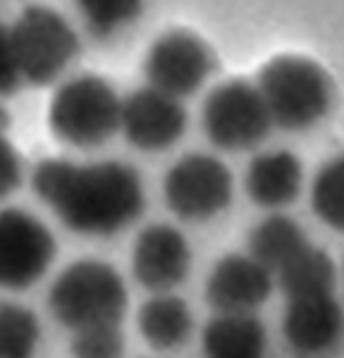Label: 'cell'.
I'll return each instance as SVG.
<instances>
[{"label":"cell","instance_id":"25","mask_svg":"<svg viewBox=\"0 0 344 358\" xmlns=\"http://www.w3.org/2000/svg\"><path fill=\"white\" fill-rule=\"evenodd\" d=\"M8 122H10L8 110H5V108L0 106V131H8Z\"/></svg>","mask_w":344,"mask_h":358},{"label":"cell","instance_id":"12","mask_svg":"<svg viewBox=\"0 0 344 358\" xmlns=\"http://www.w3.org/2000/svg\"><path fill=\"white\" fill-rule=\"evenodd\" d=\"M344 334V310L332 294L287 299L282 337L296 358H323L337 349Z\"/></svg>","mask_w":344,"mask_h":358},{"label":"cell","instance_id":"10","mask_svg":"<svg viewBox=\"0 0 344 358\" xmlns=\"http://www.w3.org/2000/svg\"><path fill=\"white\" fill-rule=\"evenodd\" d=\"M120 131L136 151H168L185 136L187 110L180 98L146 84L143 89H136L134 94L122 98Z\"/></svg>","mask_w":344,"mask_h":358},{"label":"cell","instance_id":"15","mask_svg":"<svg viewBox=\"0 0 344 358\" xmlns=\"http://www.w3.org/2000/svg\"><path fill=\"white\" fill-rule=\"evenodd\" d=\"M268 344L256 313H215L201 332L203 358H268Z\"/></svg>","mask_w":344,"mask_h":358},{"label":"cell","instance_id":"11","mask_svg":"<svg viewBox=\"0 0 344 358\" xmlns=\"http://www.w3.org/2000/svg\"><path fill=\"white\" fill-rule=\"evenodd\" d=\"M192 246L182 229L168 222L143 227L131 246V275L151 294L175 292L192 270Z\"/></svg>","mask_w":344,"mask_h":358},{"label":"cell","instance_id":"14","mask_svg":"<svg viewBox=\"0 0 344 358\" xmlns=\"http://www.w3.org/2000/svg\"><path fill=\"white\" fill-rule=\"evenodd\" d=\"M244 189L258 208L282 210L299 199L303 189L301 160L289 151L258 153L246 167Z\"/></svg>","mask_w":344,"mask_h":358},{"label":"cell","instance_id":"21","mask_svg":"<svg viewBox=\"0 0 344 358\" xmlns=\"http://www.w3.org/2000/svg\"><path fill=\"white\" fill-rule=\"evenodd\" d=\"M74 5L96 36H113L134 24L143 13V0H74Z\"/></svg>","mask_w":344,"mask_h":358},{"label":"cell","instance_id":"13","mask_svg":"<svg viewBox=\"0 0 344 358\" xmlns=\"http://www.w3.org/2000/svg\"><path fill=\"white\" fill-rule=\"evenodd\" d=\"M275 275L251 253H229L206 277V303L215 313H256L271 299Z\"/></svg>","mask_w":344,"mask_h":358},{"label":"cell","instance_id":"3","mask_svg":"<svg viewBox=\"0 0 344 358\" xmlns=\"http://www.w3.org/2000/svg\"><path fill=\"white\" fill-rule=\"evenodd\" d=\"M258 91L273 127L287 131L313 129L332 108L330 74L306 55H278L258 72Z\"/></svg>","mask_w":344,"mask_h":358},{"label":"cell","instance_id":"5","mask_svg":"<svg viewBox=\"0 0 344 358\" xmlns=\"http://www.w3.org/2000/svg\"><path fill=\"white\" fill-rule=\"evenodd\" d=\"M122 98L99 74H77L55 89L48 103V127L74 148L103 146L120 131Z\"/></svg>","mask_w":344,"mask_h":358},{"label":"cell","instance_id":"22","mask_svg":"<svg viewBox=\"0 0 344 358\" xmlns=\"http://www.w3.org/2000/svg\"><path fill=\"white\" fill-rule=\"evenodd\" d=\"M127 339L120 325H96L72 332V358H124Z\"/></svg>","mask_w":344,"mask_h":358},{"label":"cell","instance_id":"1","mask_svg":"<svg viewBox=\"0 0 344 358\" xmlns=\"http://www.w3.org/2000/svg\"><path fill=\"white\" fill-rule=\"evenodd\" d=\"M31 189L70 232L96 239L124 232L146 208L139 170L122 160L45 158L34 167Z\"/></svg>","mask_w":344,"mask_h":358},{"label":"cell","instance_id":"9","mask_svg":"<svg viewBox=\"0 0 344 358\" xmlns=\"http://www.w3.org/2000/svg\"><path fill=\"white\" fill-rule=\"evenodd\" d=\"M213 72V50L201 36L175 29L151 43L143 57L146 84L185 101L208 82Z\"/></svg>","mask_w":344,"mask_h":358},{"label":"cell","instance_id":"19","mask_svg":"<svg viewBox=\"0 0 344 358\" xmlns=\"http://www.w3.org/2000/svg\"><path fill=\"white\" fill-rule=\"evenodd\" d=\"M41 337V320L29 306L0 301V358H36Z\"/></svg>","mask_w":344,"mask_h":358},{"label":"cell","instance_id":"20","mask_svg":"<svg viewBox=\"0 0 344 358\" xmlns=\"http://www.w3.org/2000/svg\"><path fill=\"white\" fill-rule=\"evenodd\" d=\"M311 208L323 224L344 234V153L320 165L311 182Z\"/></svg>","mask_w":344,"mask_h":358},{"label":"cell","instance_id":"23","mask_svg":"<svg viewBox=\"0 0 344 358\" xmlns=\"http://www.w3.org/2000/svg\"><path fill=\"white\" fill-rule=\"evenodd\" d=\"M22 158L5 131H0V201L13 196L22 184Z\"/></svg>","mask_w":344,"mask_h":358},{"label":"cell","instance_id":"18","mask_svg":"<svg viewBox=\"0 0 344 358\" xmlns=\"http://www.w3.org/2000/svg\"><path fill=\"white\" fill-rule=\"evenodd\" d=\"M275 280H278V287L282 289L285 299L332 294L337 285V268L323 248L308 241L289 263H285L275 273Z\"/></svg>","mask_w":344,"mask_h":358},{"label":"cell","instance_id":"17","mask_svg":"<svg viewBox=\"0 0 344 358\" xmlns=\"http://www.w3.org/2000/svg\"><path fill=\"white\" fill-rule=\"evenodd\" d=\"M306 244L308 236L303 227L285 213H271L249 234V253L273 275L285 263H289Z\"/></svg>","mask_w":344,"mask_h":358},{"label":"cell","instance_id":"8","mask_svg":"<svg viewBox=\"0 0 344 358\" xmlns=\"http://www.w3.org/2000/svg\"><path fill=\"white\" fill-rule=\"evenodd\" d=\"M55 256V236L36 215L24 208H0V289H31L48 275Z\"/></svg>","mask_w":344,"mask_h":358},{"label":"cell","instance_id":"6","mask_svg":"<svg viewBox=\"0 0 344 358\" xmlns=\"http://www.w3.org/2000/svg\"><path fill=\"white\" fill-rule=\"evenodd\" d=\"M168 210L185 222H208L232 206L234 177L217 155L187 153L163 177Z\"/></svg>","mask_w":344,"mask_h":358},{"label":"cell","instance_id":"24","mask_svg":"<svg viewBox=\"0 0 344 358\" xmlns=\"http://www.w3.org/2000/svg\"><path fill=\"white\" fill-rule=\"evenodd\" d=\"M20 84V77L15 72L13 55H10V41H8V27L0 24V96L13 94Z\"/></svg>","mask_w":344,"mask_h":358},{"label":"cell","instance_id":"2","mask_svg":"<svg viewBox=\"0 0 344 358\" xmlns=\"http://www.w3.org/2000/svg\"><path fill=\"white\" fill-rule=\"evenodd\" d=\"M129 308V289L115 265L82 258L62 268L48 289V310L65 330L122 325Z\"/></svg>","mask_w":344,"mask_h":358},{"label":"cell","instance_id":"7","mask_svg":"<svg viewBox=\"0 0 344 358\" xmlns=\"http://www.w3.org/2000/svg\"><path fill=\"white\" fill-rule=\"evenodd\" d=\"M203 134L215 148L227 153H242L261 146L273 120L256 84L244 79H229L215 86L201 110Z\"/></svg>","mask_w":344,"mask_h":358},{"label":"cell","instance_id":"4","mask_svg":"<svg viewBox=\"0 0 344 358\" xmlns=\"http://www.w3.org/2000/svg\"><path fill=\"white\" fill-rule=\"evenodd\" d=\"M8 41L20 84L31 86L53 84L82 48L74 27L45 5H27L8 27Z\"/></svg>","mask_w":344,"mask_h":358},{"label":"cell","instance_id":"16","mask_svg":"<svg viewBox=\"0 0 344 358\" xmlns=\"http://www.w3.org/2000/svg\"><path fill=\"white\" fill-rule=\"evenodd\" d=\"M136 327L151 349L177 351L194 334V313L189 303L175 292L153 294L136 313Z\"/></svg>","mask_w":344,"mask_h":358}]
</instances>
